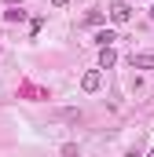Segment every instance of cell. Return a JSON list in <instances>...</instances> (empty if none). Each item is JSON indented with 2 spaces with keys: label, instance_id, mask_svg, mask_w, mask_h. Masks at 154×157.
I'll use <instances>...</instances> for the list:
<instances>
[{
  "label": "cell",
  "instance_id": "1",
  "mask_svg": "<svg viewBox=\"0 0 154 157\" xmlns=\"http://www.w3.org/2000/svg\"><path fill=\"white\" fill-rule=\"evenodd\" d=\"M128 18H132V7H128L125 0H117V4H110V22H114V26H125Z\"/></svg>",
  "mask_w": 154,
  "mask_h": 157
},
{
  "label": "cell",
  "instance_id": "2",
  "mask_svg": "<svg viewBox=\"0 0 154 157\" xmlns=\"http://www.w3.org/2000/svg\"><path fill=\"white\" fill-rule=\"evenodd\" d=\"M99 84H103V73H99V70H88V73L81 77V88H84V91H99Z\"/></svg>",
  "mask_w": 154,
  "mask_h": 157
},
{
  "label": "cell",
  "instance_id": "3",
  "mask_svg": "<svg viewBox=\"0 0 154 157\" xmlns=\"http://www.w3.org/2000/svg\"><path fill=\"white\" fill-rule=\"evenodd\" d=\"M128 62H132V70H154V55H128Z\"/></svg>",
  "mask_w": 154,
  "mask_h": 157
},
{
  "label": "cell",
  "instance_id": "4",
  "mask_svg": "<svg viewBox=\"0 0 154 157\" xmlns=\"http://www.w3.org/2000/svg\"><path fill=\"white\" fill-rule=\"evenodd\" d=\"M114 62H117V51H114V48H99V70H110Z\"/></svg>",
  "mask_w": 154,
  "mask_h": 157
},
{
  "label": "cell",
  "instance_id": "5",
  "mask_svg": "<svg viewBox=\"0 0 154 157\" xmlns=\"http://www.w3.org/2000/svg\"><path fill=\"white\" fill-rule=\"evenodd\" d=\"M92 40H95L99 48H114V40H117V33H114V29H99V33H95V37H92Z\"/></svg>",
  "mask_w": 154,
  "mask_h": 157
},
{
  "label": "cell",
  "instance_id": "6",
  "mask_svg": "<svg viewBox=\"0 0 154 157\" xmlns=\"http://www.w3.org/2000/svg\"><path fill=\"white\" fill-rule=\"evenodd\" d=\"M22 18H26L22 7H7V11H4V22H22Z\"/></svg>",
  "mask_w": 154,
  "mask_h": 157
},
{
  "label": "cell",
  "instance_id": "7",
  "mask_svg": "<svg viewBox=\"0 0 154 157\" xmlns=\"http://www.w3.org/2000/svg\"><path fill=\"white\" fill-rule=\"evenodd\" d=\"M22 95H30V99H48V91H40L33 84H22Z\"/></svg>",
  "mask_w": 154,
  "mask_h": 157
},
{
  "label": "cell",
  "instance_id": "8",
  "mask_svg": "<svg viewBox=\"0 0 154 157\" xmlns=\"http://www.w3.org/2000/svg\"><path fill=\"white\" fill-rule=\"evenodd\" d=\"M84 22H88V26H103V11H88Z\"/></svg>",
  "mask_w": 154,
  "mask_h": 157
},
{
  "label": "cell",
  "instance_id": "9",
  "mask_svg": "<svg viewBox=\"0 0 154 157\" xmlns=\"http://www.w3.org/2000/svg\"><path fill=\"white\" fill-rule=\"evenodd\" d=\"M51 4H55V7H66V4H70V0H51Z\"/></svg>",
  "mask_w": 154,
  "mask_h": 157
},
{
  "label": "cell",
  "instance_id": "10",
  "mask_svg": "<svg viewBox=\"0 0 154 157\" xmlns=\"http://www.w3.org/2000/svg\"><path fill=\"white\" fill-rule=\"evenodd\" d=\"M4 4H7V7H15V4H22V0H4Z\"/></svg>",
  "mask_w": 154,
  "mask_h": 157
},
{
  "label": "cell",
  "instance_id": "11",
  "mask_svg": "<svg viewBox=\"0 0 154 157\" xmlns=\"http://www.w3.org/2000/svg\"><path fill=\"white\" fill-rule=\"evenodd\" d=\"M125 157H140V154H136V150H128V154H125Z\"/></svg>",
  "mask_w": 154,
  "mask_h": 157
},
{
  "label": "cell",
  "instance_id": "12",
  "mask_svg": "<svg viewBox=\"0 0 154 157\" xmlns=\"http://www.w3.org/2000/svg\"><path fill=\"white\" fill-rule=\"evenodd\" d=\"M147 15H151V22H154V4H151V11H147Z\"/></svg>",
  "mask_w": 154,
  "mask_h": 157
},
{
  "label": "cell",
  "instance_id": "13",
  "mask_svg": "<svg viewBox=\"0 0 154 157\" xmlns=\"http://www.w3.org/2000/svg\"><path fill=\"white\" fill-rule=\"evenodd\" d=\"M147 157H154V150H151V154H147Z\"/></svg>",
  "mask_w": 154,
  "mask_h": 157
}]
</instances>
